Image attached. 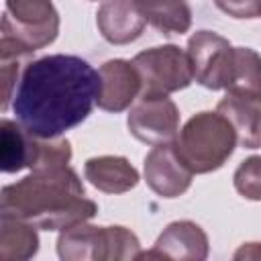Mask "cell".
<instances>
[{
  "mask_svg": "<svg viewBox=\"0 0 261 261\" xmlns=\"http://www.w3.org/2000/svg\"><path fill=\"white\" fill-rule=\"evenodd\" d=\"M141 10L147 22L163 35H184L192 27V8L186 0H163Z\"/></svg>",
  "mask_w": 261,
  "mask_h": 261,
  "instance_id": "obj_17",
  "label": "cell"
},
{
  "mask_svg": "<svg viewBox=\"0 0 261 261\" xmlns=\"http://www.w3.org/2000/svg\"><path fill=\"white\" fill-rule=\"evenodd\" d=\"M35 135L27 133L16 120H0V169L16 173L24 167L31 169L35 153Z\"/></svg>",
  "mask_w": 261,
  "mask_h": 261,
  "instance_id": "obj_15",
  "label": "cell"
},
{
  "mask_svg": "<svg viewBox=\"0 0 261 261\" xmlns=\"http://www.w3.org/2000/svg\"><path fill=\"white\" fill-rule=\"evenodd\" d=\"M2 61V84H4V98H2V110L8 108L12 100V88L18 80V69H20V57H8L0 59Z\"/></svg>",
  "mask_w": 261,
  "mask_h": 261,
  "instance_id": "obj_23",
  "label": "cell"
},
{
  "mask_svg": "<svg viewBox=\"0 0 261 261\" xmlns=\"http://www.w3.org/2000/svg\"><path fill=\"white\" fill-rule=\"evenodd\" d=\"M100 94L98 108L106 112H122L126 110L143 92L141 75L133 61L126 59H110L100 65Z\"/></svg>",
  "mask_w": 261,
  "mask_h": 261,
  "instance_id": "obj_10",
  "label": "cell"
},
{
  "mask_svg": "<svg viewBox=\"0 0 261 261\" xmlns=\"http://www.w3.org/2000/svg\"><path fill=\"white\" fill-rule=\"evenodd\" d=\"M234 190L245 198L253 202H261V155L247 157L232 175Z\"/></svg>",
  "mask_w": 261,
  "mask_h": 261,
  "instance_id": "obj_20",
  "label": "cell"
},
{
  "mask_svg": "<svg viewBox=\"0 0 261 261\" xmlns=\"http://www.w3.org/2000/svg\"><path fill=\"white\" fill-rule=\"evenodd\" d=\"M210 245L204 228L192 220H175L163 228L151 251L139 253L137 259H179L204 261Z\"/></svg>",
  "mask_w": 261,
  "mask_h": 261,
  "instance_id": "obj_9",
  "label": "cell"
},
{
  "mask_svg": "<svg viewBox=\"0 0 261 261\" xmlns=\"http://www.w3.org/2000/svg\"><path fill=\"white\" fill-rule=\"evenodd\" d=\"M194 80L208 90H228L234 47L214 31H196L188 39Z\"/></svg>",
  "mask_w": 261,
  "mask_h": 261,
  "instance_id": "obj_6",
  "label": "cell"
},
{
  "mask_svg": "<svg viewBox=\"0 0 261 261\" xmlns=\"http://www.w3.org/2000/svg\"><path fill=\"white\" fill-rule=\"evenodd\" d=\"M59 35V12L51 0H6L2 14L0 59L27 57Z\"/></svg>",
  "mask_w": 261,
  "mask_h": 261,
  "instance_id": "obj_4",
  "label": "cell"
},
{
  "mask_svg": "<svg viewBox=\"0 0 261 261\" xmlns=\"http://www.w3.org/2000/svg\"><path fill=\"white\" fill-rule=\"evenodd\" d=\"M147 186L161 198H177L192 186L194 173L177 155L173 141L155 145L143 165Z\"/></svg>",
  "mask_w": 261,
  "mask_h": 261,
  "instance_id": "obj_8",
  "label": "cell"
},
{
  "mask_svg": "<svg viewBox=\"0 0 261 261\" xmlns=\"http://www.w3.org/2000/svg\"><path fill=\"white\" fill-rule=\"evenodd\" d=\"M100 94V73L82 57L53 53L27 63L12 96L16 122L39 139L82 124Z\"/></svg>",
  "mask_w": 261,
  "mask_h": 261,
  "instance_id": "obj_1",
  "label": "cell"
},
{
  "mask_svg": "<svg viewBox=\"0 0 261 261\" xmlns=\"http://www.w3.org/2000/svg\"><path fill=\"white\" fill-rule=\"evenodd\" d=\"M259 257H261V245L259 243H247L234 253V259H259Z\"/></svg>",
  "mask_w": 261,
  "mask_h": 261,
  "instance_id": "obj_24",
  "label": "cell"
},
{
  "mask_svg": "<svg viewBox=\"0 0 261 261\" xmlns=\"http://www.w3.org/2000/svg\"><path fill=\"white\" fill-rule=\"evenodd\" d=\"M71 161V145L67 139H35V153H33V169H53L63 167Z\"/></svg>",
  "mask_w": 261,
  "mask_h": 261,
  "instance_id": "obj_19",
  "label": "cell"
},
{
  "mask_svg": "<svg viewBox=\"0 0 261 261\" xmlns=\"http://www.w3.org/2000/svg\"><path fill=\"white\" fill-rule=\"evenodd\" d=\"M232 124L216 110L194 114L173 139V147L192 173H210L220 169L237 147Z\"/></svg>",
  "mask_w": 261,
  "mask_h": 261,
  "instance_id": "obj_3",
  "label": "cell"
},
{
  "mask_svg": "<svg viewBox=\"0 0 261 261\" xmlns=\"http://www.w3.org/2000/svg\"><path fill=\"white\" fill-rule=\"evenodd\" d=\"M216 110L232 124L237 141L245 149L261 147V96L247 92H226Z\"/></svg>",
  "mask_w": 261,
  "mask_h": 261,
  "instance_id": "obj_12",
  "label": "cell"
},
{
  "mask_svg": "<svg viewBox=\"0 0 261 261\" xmlns=\"http://www.w3.org/2000/svg\"><path fill=\"white\" fill-rule=\"evenodd\" d=\"M0 212L33 222L41 230H63L88 222L98 214L94 200L69 167L33 169L27 177L8 184L0 194Z\"/></svg>",
  "mask_w": 261,
  "mask_h": 261,
  "instance_id": "obj_2",
  "label": "cell"
},
{
  "mask_svg": "<svg viewBox=\"0 0 261 261\" xmlns=\"http://www.w3.org/2000/svg\"><path fill=\"white\" fill-rule=\"evenodd\" d=\"M126 126L145 145L171 143L179 133V110L167 94H141L128 110Z\"/></svg>",
  "mask_w": 261,
  "mask_h": 261,
  "instance_id": "obj_7",
  "label": "cell"
},
{
  "mask_svg": "<svg viewBox=\"0 0 261 261\" xmlns=\"http://www.w3.org/2000/svg\"><path fill=\"white\" fill-rule=\"evenodd\" d=\"M39 251L37 226L29 220L0 214V259L27 261Z\"/></svg>",
  "mask_w": 261,
  "mask_h": 261,
  "instance_id": "obj_16",
  "label": "cell"
},
{
  "mask_svg": "<svg viewBox=\"0 0 261 261\" xmlns=\"http://www.w3.org/2000/svg\"><path fill=\"white\" fill-rule=\"evenodd\" d=\"M108 230V261H122V259H137L141 253V243L133 230L126 226H106Z\"/></svg>",
  "mask_w": 261,
  "mask_h": 261,
  "instance_id": "obj_21",
  "label": "cell"
},
{
  "mask_svg": "<svg viewBox=\"0 0 261 261\" xmlns=\"http://www.w3.org/2000/svg\"><path fill=\"white\" fill-rule=\"evenodd\" d=\"M157 2H163V0H137L139 8H145V6H149V4H157Z\"/></svg>",
  "mask_w": 261,
  "mask_h": 261,
  "instance_id": "obj_25",
  "label": "cell"
},
{
  "mask_svg": "<svg viewBox=\"0 0 261 261\" xmlns=\"http://www.w3.org/2000/svg\"><path fill=\"white\" fill-rule=\"evenodd\" d=\"M84 175L104 194H124L139 184L137 167L122 155L90 157L84 165Z\"/></svg>",
  "mask_w": 261,
  "mask_h": 261,
  "instance_id": "obj_14",
  "label": "cell"
},
{
  "mask_svg": "<svg viewBox=\"0 0 261 261\" xmlns=\"http://www.w3.org/2000/svg\"><path fill=\"white\" fill-rule=\"evenodd\" d=\"M214 4L232 18H259L261 0H214Z\"/></svg>",
  "mask_w": 261,
  "mask_h": 261,
  "instance_id": "obj_22",
  "label": "cell"
},
{
  "mask_svg": "<svg viewBox=\"0 0 261 261\" xmlns=\"http://www.w3.org/2000/svg\"><path fill=\"white\" fill-rule=\"evenodd\" d=\"M57 255L63 261H108L106 226L80 222L57 237Z\"/></svg>",
  "mask_w": 261,
  "mask_h": 261,
  "instance_id": "obj_13",
  "label": "cell"
},
{
  "mask_svg": "<svg viewBox=\"0 0 261 261\" xmlns=\"http://www.w3.org/2000/svg\"><path fill=\"white\" fill-rule=\"evenodd\" d=\"M226 92H247L261 96V55L251 47H234L232 73Z\"/></svg>",
  "mask_w": 261,
  "mask_h": 261,
  "instance_id": "obj_18",
  "label": "cell"
},
{
  "mask_svg": "<svg viewBox=\"0 0 261 261\" xmlns=\"http://www.w3.org/2000/svg\"><path fill=\"white\" fill-rule=\"evenodd\" d=\"M145 24L147 18L137 0H104L96 12V27L112 45L137 41L143 35Z\"/></svg>",
  "mask_w": 261,
  "mask_h": 261,
  "instance_id": "obj_11",
  "label": "cell"
},
{
  "mask_svg": "<svg viewBox=\"0 0 261 261\" xmlns=\"http://www.w3.org/2000/svg\"><path fill=\"white\" fill-rule=\"evenodd\" d=\"M143 84L141 94H171L194 82L188 51L177 45H159L145 49L133 57Z\"/></svg>",
  "mask_w": 261,
  "mask_h": 261,
  "instance_id": "obj_5",
  "label": "cell"
}]
</instances>
